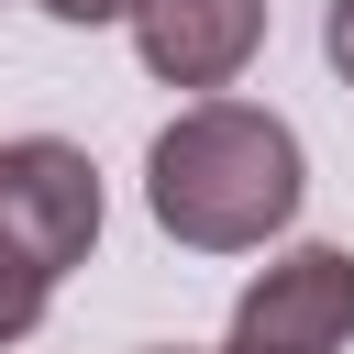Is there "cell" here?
<instances>
[{
  "instance_id": "cell-2",
  "label": "cell",
  "mask_w": 354,
  "mask_h": 354,
  "mask_svg": "<svg viewBox=\"0 0 354 354\" xmlns=\"http://www.w3.org/2000/svg\"><path fill=\"white\" fill-rule=\"evenodd\" d=\"M88 243H100V166L55 133L0 144V254H22L55 288L66 266H88Z\"/></svg>"
},
{
  "instance_id": "cell-6",
  "label": "cell",
  "mask_w": 354,
  "mask_h": 354,
  "mask_svg": "<svg viewBox=\"0 0 354 354\" xmlns=\"http://www.w3.org/2000/svg\"><path fill=\"white\" fill-rule=\"evenodd\" d=\"M321 44H332V77L354 88V0H332V22H321Z\"/></svg>"
},
{
  "instance_id": "cell-7",
  "label": "cell",
  "mask_w": 354,
  "mask_h": 354,
  "mask_svg": "<svg viewBox=\"0 0 354 354\" xmlns=\"http://www.w3.org/2000/svg\"><path fill=\"white\" fill-rule=\"evenodd\" d=\"M44 11H55V22H133L144 0H44Z\"/></svg>"
},
{
  "instance_id": "cell-5",
  "label": "cell",
  "mask_w": 354,
  "mask_h": 354,
  "mask_svg": "<svg viewBox=\"0 0 354 354\" xmlns=\"http://www.w3.org/2000/svg\"><path fill=\"white\" fill-rule=\"evenodd\" d=\"M33 321H44V277H33L22 254H0V343H22Z\"/></svg>"
},
{
  "instance_id": "cell-4",
  "label": "cell",
  "mask_w": 354,
  "mask_h": 354,
  "mask_svg": "<svg viewBox=\"0 0 354 354\" xmlns=\"http://www.w3.org/2000/svg\"><path fill=\"white\" fill-rule=\"evenodd\" d=\"M133 44L166 88H232L266 44V0H144Z\"/></svg>"
},
{
  "instance_id": "cell-8",
  "label": "cell",
  "mask_w": 354,
  "mask_h": 354,
  "mask_svg": "<svg viewBox=\"0 0 354 354\" xmlns=\"http://www.w3.org/2000/svg\"><path fill=\"white\" fill-rule=\"evenodd\" d=\"M155 354H177V343H155Z\"/></svg>"
},
{
  "instance_id": "cell-3",
  "label": "cell",
  "mask_w": 354,
  "mask_h": 354,
  "mask_svg": "<svg viewBox=\"0 0 354 354\" xmlns=\"http://www.w3.org/2000/svg\"><path fill=\"white\" fill-rule=\"evenodd\" d=\"M343 332H354V254L343 243L277 254L232 310V354H343Z\"/></svg>"
},
{
  "instance_id": "cell-1",
  "label": "cell",
  "mask_w": 354,
  "mask_h": 354,
  "mask_svg": "<svg viewBox=\"0 0 354 354\" xmlns=\"http://www.w3.org/2000/svg\"><path fill=\"white\" fill-rule=\"evenodd\" d=\"M299 133L277 111H243V100H199L155 133L144 155V210L188 243V254H254L266 232H288L299 210Z\"/></svg>"
}]
</instances>
